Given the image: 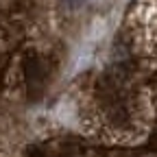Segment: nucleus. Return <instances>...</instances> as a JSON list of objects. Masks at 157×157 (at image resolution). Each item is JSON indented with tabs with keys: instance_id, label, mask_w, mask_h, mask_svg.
Segmentation results:
<instances>
[]
</instances>
